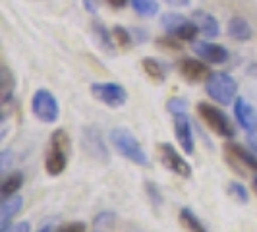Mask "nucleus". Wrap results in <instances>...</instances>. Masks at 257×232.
<instances>
[{
	"label": "nucleus",
	"mask_w": 257,
	"mask_h": 232,
	"mask_svg": "<svg viewBox=\"0 0 257 232\" xmlns=\"http://www.w3.org/2000/svg\"><path fill=\"white\" fill-rule=\"evenodd\" d=\"M110 143L118 153L122 157H126L128 161H132L134 165L140 167H147L149 165V157L145 155L143 147L140 145V142L136 140V136L126 128H114L110 132Z\"/></svg>",
	"instance_id": "obj_1"
},
{
	"label": "nucleus",
	"mask_w": 257,
	"mask_h": 232,
	"mask_svg": "<svg viewBox=\"0 0 257 232\" xmlns=\"http://www.w3.org/2000/svg\"><path fill=\"white\" fill-rule=\"evenodd\" d=\"M68 149H70V138L64 130H56L51 136L49 153L45 157V170L51 176H58L66 170L68 163Z\"/></svg>",
	"instance_id": "obj_2"
},
{
	"label": "nucleus",
	"mask_w": 257,
	"mask_h": 232,
	"mask_svg": "<svg viewBox=\"0 0 257 232\" xmlns=\"http://www.w3.org/2000/svg\"><path fill=\"white\" fill-rule=\"evenodd\" d=\"M205 91L215 103L232 104V99L238 91V83L226 72H211L205 81Z\"/></svg>",
	"instance_id": "obj_3"
},
{
	"label": "nucleus",
	"mask_w": 257,
	"mask_h": 232,
	"mask_svg": "<svg viewBox=\"0 0 257 232\" xmlns=\"http://www.w3.org/2000/svg\"><path fill=\"white\" fill-rule=\"evenodd\" d=\"M197 112L201 116V120L205 122L213 132H217L222 138H232L234 136V126H232L230 118L224 114L220 108H217L211 103H199L197 104Z\"/></svg>",
	"instance_id": "obj_4"
},
{
	"label": "nucleus",
	"mask_w": 257,
	"mask_h": 232,
	"mask_svg": "<svg viewBox=\"0 0 257 232\" xmlns=\"http://www.w3.org/2000/svg\"><path fill=\"white\" fill-rule=\"evenodd\" d=\"M31 108H33V114L37 116L41 122H47V124L56 122V120H58V114H60L56 97L47 89L35 91L33 101H31Z\"/></svg>",
	"instance_id": "obj_5"
},
{
	"label": "nucleus",
	"mask_w": 257,
	"mask_h": 232,
	"mask_svg": "<svg viewBox=\"0 0 257 232\" xmlns=\"http://www.w3.org/2000/svg\"><path fill=\"white\" fill-rule=\"evenodd\" d=\"M91 95H93L95 99H99L103 104H106V106H112V108L124 106L126 101H128L126 89H124L120 83H116V81L93 83V85H91Z\"/></svg>",
	"instance_id": "obj_6"
},
{
	"label": "nucleus",
	"mask_w": 257,
	"mask_h": 232,
	"mask_svg": "<svg viewBox=\"0 0 257 232\" xmlns=\"http://www.w3.org/2000/svg\"><path fill=\"white\" fill-rule=\"evenodd\" d=\"M159 159H161V163H163L168 170H172L174 174H178L182 178H190V176H192V167H190V163L174 149L172 143H167V142L159 143Z\"/></svg>",
	"instance_id": "obj_7"
},
{
	"label": "nucleus",
	"mask_w": 257,
	"mask_h": 232,
	"mask_svg": "<svg viewBox=\"0 0 257 232\" xmlns=\"http://www.w3.org/2000/svg\"><path fill=\"white\" fill-rule=\"evenodd\" d=\"M161 26L165 27L170 35L178 37L180 41H193L197 37V31H199L193 22L182 18L178 14H165L161 20Z\"/></svg>",
	"instance_id": "obj_8"
},
{
	"label": "nucleus",
	"mask_w": 257,
	"mask_h": 232,
	"mask_svg": "<svg viewBox=\"0 0 257 232\" xmlns=\"http://www.w3.org/2000/svg\"><path fill=\"white\" fill-rule=\"evenodd\" d=\"M224 155H226V159H228V163H230V167H244V170H253L257 172V157L255 153H251V151H247L245 147L242 145H238V143H226L224 145Z\"/></svg>",
	"instance_id": "obj_9"
},
{
	"label": "nucleus",
	"mask_w": 257,
	"mask_h": 232,
	"mask_svg": "<svg viewBox=\"0 0 257 232\" xmlns=\"http://www.w3.org/2000/svg\"><path fill=\"white\" fill-rule=\"evenodd\" d=\"M81 143H83L85 153L89 155V157H93L95 161H101V163H106V161H108V149H106V145H104V142H103V136L95 128L83 130Z\"/></svg>",
	"instance_id": "obj_10"
},
{
	"label": "nucleus",
	"mask_w": 257,
	"mask_h": 232,
	"mask_svg": "<svg viewBox=\"0 0 257 232\" xmlns=\"http://www.w3.org/2000/svg\"><path fill=\"white\" fill-rule=\"evenodd\" d=\"M192 49L197 56H201L203 60L211 62V64H224L228 60V51L222 45H217V43L195 41L192 45Z\"/></svg>",
	"instance_id": "obj_11"
},
{
	"label": "nucleus",
	"mask_w": 257,
	"mask_h": 232,
	"mask_svg": "<svg viewBox=\"0 0 257 232\" xmlns=\"http://www.w3.org/2000/svg\"><path fill=\"white\" fill-rule=\"evenodd\" d=\"M174 134H176V140L182 145V149L188 155H192L193 149H195V142H193L192 122L186 116V112L174 114Z\"/></svg>",
	"instance_id": "obj_12"
},
{
	"label": "nucleus",
	"mask_w": 257,
	"mask_h": 232,
	"mask_svg": "<svg viewBox=\"0 0 257 232\" xmlns=\"http://www.w3.org/2000/svg\"><path fill=\"white\" fill-rule=\"evenodd\" d=\"M234 116L238 120V124L247 132V134H255L257 132V112L251 104L245 99H236L234 101Z\"/></svg>",
	"instance_id": "obj_13"
},
{
	"label": "nucleus",
	"mask_w": 257,
	"mask_h": 232,
	"mask_svg": "<svg viewBox=\"0 0 257 232\" xmlns=\"http://www.w3.org/2000/svg\"><path fill=\"white\" fill-rule=\"evenodd\" d=\"M22 207H24V197L18 195V193L2 199V205H0V230H6L10 226V220L22 211Z\"/></svg>",
	"instance_id": "obj_14"
},
{
	"label": "nucleus",
	"mask_w": 257,
	"mask_h": 232,
	"mask_svg": "<svg viewBox=\"0 0 257 232\" xmlns=\"http://www.w3.org/2000/svg\"><path fill=\"white\" fill-rule=\"evenodd\" d=\"M180 76L186 77L188 81H201L209 77V68H207L201 60H193V58H186L180 62Z\"/></svg>",
	"instance_id": "obj_15"
},
{
	"label": "nucleus",
	"mask_w": 257,
	"mask_h": 232,
	"mask_svg": "<svg viewBox=\"0 0 257 232\" xmlns=\"http://www.w3.org/2000/svg\"><path fill=\"white\" fill-rule=\"evenodd\" d=\"M193 24L197 26V29L205 35V37H217L219 35V24L217 20L207 12H195L193 14Z\"/></svg>",
	"instance_id": "obj_16"
},
{
	"label": "nucleus",
	"mask_w": 257,
	"mask_h": 232,
	"mask_svg": "<svg viewBox=\"0 0 257 232\" xmlns=\"http://www.w3.org/2000/svg\"><path fill=\"white\" fill-rule=\"evenodd\" d=\"M228 33L236 41H247L251 37V26L245 22L244 18H232L228 24Z\"/></svg>",
	"instance_id": "obj_17"
},
{
	"label": "nucleus",
	"mask_w": 257,
	"mask_h": 232,
	"mask_svg": "<svg viewBox=\"0 0 257 232\" xmlns=\"http://www.w3.org/2000/svg\"><path fill=\"white\" fill-rule=\"evenodd\" d=\"M22 184H24V174L22 172H12V174L4 176L2 186H0L2 197H10L14 193H18V190L22 188Z\"/></svg>",
	"instance_id": "obj_18"
},
{
	"label": "nucleus",
	"mask_w": 257,
	"mask_h": 232,
	"mask_svg": "<svg viewBox=\"0 0 257 232\" xmlns=\"http://www.w3.org/2000/svg\"><path fill=\"white\" fill-rule=\"evenodd\" d=\"M180 220H182V224L190 232H207L205 226L201 224V220L197 219V217L193 215L192 209H188V207L180 209Z\"/></svg>",
	"instance_id": "obj_19"
},
{
	"label": "nucleus",
	"mask_w": 257,
	"mask_h": 232,
	"mask_svg": "<svg viewBox=\"0 0 257 232\" xmlns=\"http://www.w3.org/2000/svg\"><path fill=\"white\" fill-rule=\"evenodd\" d=\"M132 6L140 16H145V18H151L159 12L157 0H132Z\"/></svg>",
	"instance_id": "obj_20"
},
{
	"label": "nucleus",
	"mask_w": 257,
	"mask_h": 232,
	"mask_svg": "<svg viewBox=\"0 0 257 232\" xmlns=\"http://www.w3.org/2000/svg\"><path fill=\"white\" fill-rule=\"evenodd\" d=\"M143 70H145V74L155 79V81H163L165 79V70H163V66L159 64L157 60L153 58H145L143 60Z\"/></svg>",
	"instance_id": "obj_21"
},
{
	"label": "nucleus",
	"mask_w": 257,
	"mask_h": 232,
	"mask_svg": "<svg viewBox=\"0 0 257 232\" xmlns=\"http://www.w3.org/2000/svg\"><path fill=\"white\" fill-rule=\"evenodd\" d=\"M228 193H230L236 201H240V203H247V201H249L247 188H245L244 184H240V182L232 180L230 184H228Z\"/></svg>",
	"instance_id": "obj_22"
},
{
	"label": "nucleus",
	"mask_w": 257,
	"mask_h": 232,
	"mask_svg": "<svg viewBox=\"0 0 257 232\" xmlns=\"http://www.w3.org/2000/svg\"><path fill=\"white\" fill-rule=\"evenodd\" d=\"M168 110L172 112V114H180V112H186V106H188V103L184 101V99H180V97H174V99H170L168 101Z\"/></svg>",
	"instance_id": "obj_23"
},
{
	"label": "nucleus",
	"mask_w": 257,
	"mask_h": 232,
	"mask_svg": "<svg viewBox=\"0 0 257 232\" xmlns=\"http://www.w3.org/2000/svg\"><path fill=\"white\" fill-rule=\"evenodd\" d=\"M12 165V151L10 149H4L2 155H0V172L6 176V170Z\"/></svg>",
	"instance_id": "obj_24"
},
{
	"label": "nucleus",
	"mask_w": 257,
	"mask_h": 232,
	"mask_svg": "<svg viewBox=\"0 0 257 232\" xmlns=\"http://www.w3.org/2000/svg\"><path fill=\"white\" fill-rule=\"evenodd\" d=\"M114 37H116V41H118V45H120V47H130V41H132V37H130V33L126 31V29L116 27Z\"/></svg>",
	"instance_id": "obj_25"
},
{
	"label": "nucleus",
	"mask_w": 257,
	"mask_h": 232,
	"mask_svg": "<svg viewBox=\"0 0 257 232\" xmlns=\"http://www.w3.org/2000/svg\"><path fill=\"white\" fill-rule=\"evenodd\" d=\"M116 219L114 213H108V211H103V213H99L97 215V219H95V224L97 226H108V224H112V220Z\"/></svg>",
	"instance_id": "obj_26"
},
{
	"label": "nucleus",
	"mask_w": 257,
	"mask_h": 232,
	"mask_svg": "<svg viewBox=\"0 0 257 232\" xmlns=\"http://www.w3.org/2000/svg\"><path fill=\"white\" fill-rule=\"evenodd\" d=\"M145 188H147V192H149V197H151V201H153L155 205H161V201H163V197H161V193H159V188L151 184V182H147L145 184Z\"/></svg>",
	"instance_id": "obj_27"
},
{
	"label": "nucleus",
	"mask_w": 257,
	"mask_h": 232,
	"mask_svg": "<svg viewBox=\"0 0 257 232\" xmlns=\"http://www.w3.org/2000/svg\"><path fill=\"white\" fill-rule=\"evenodd\" d=\"M56 232H85V224L83 222H68L64 226H60Z\"/></svg>",
	"instance_id": "obj_28"
},
{
	"label": "nucleus",
	"mask_w": 257,
	"mask_h": 232,
	"mask_svg": "<svg viewBox=\"0 0 257 232\" xmlns=\"http://www.w3.org/2000/svg\"><path fill=\"white\" fill-rule=\"evenodd\" d=\"M31 230V226H29V222L27 220H22V222H16V224H10L6 230L2 232H29Z\"/></svg>",
	"instance_id": "obj_29"
},
{
	"label": "nucleus",
	"mask_w": 257,
	"mask_h": 232,
	"mask_svg": "<svg viewBox=\"0 0 257 232\" xmlns=\"http://www.w3.org/2000/svg\"><path fill=\"white\" fill-rule=\"evenodd\" d=\"M165 2L170 4V6H176V8H184V6L190 4V0H165Z\"/></svg>",
	"instance_id": "obj_30"
},
{
	"label": "nucleus",
	"mask_w": 257,
	"mask_h": 232,
	"mask_svg": "<svg viewBox=\"0 0 257 232\" xmlns=\"http://www.w3.org/2000/svg\"><path fill=\"white\" fill-rule=\"evenodd\" d=\"M106 2H108L112 8H122V6H126L128 0H106Z\"/></svg>",
	"instance_id": "obj_31"
},
{
	"label": "nucleus",
	"mask_w": 257,
	"mask_h": 232,
	"mask_svg": "<svg viewBox=\"0 0 257 232\" xmlns=\"http://www.w3.org/2000/svg\"><path fill=\"white\" fill-rule=\"evenodd\" d=\"M247 142H249V147L253 149V153L257 155V138L253 134H249V138H247Z\"/></svg>",
	"instance_id": "obj_32"
},
{
	"label": "nucleus",
	"mask_w": 257,
	"mask_h": 232,
	"mask_svg": "<svg viewBox=\"0 0 257 232\" xmlns=\"http://www.w3.org/2000/svg\"><path fill=\"white\" fill-rule=\"evenodd\" d=\"M39 232H51V226H45V228H41Z\"/></svg>",
	"instance_id": "obj_33"
},
{
	"label": "nucleus",
	"mask_w": 257,
	"mask_h": 232,
	"mask_svg": "<svg viewBox=\"0 0 257 232\" xmlns=\"http://www.w3.org/2000/svg\"><path fill=\"white\" fill-rule=\"evenodd\" d=\"M253 188H255V192H257V178H253Z\"/></svg>",
	"instance_id": "obj_34"
}]
</instances>
